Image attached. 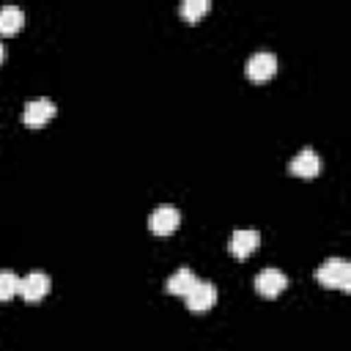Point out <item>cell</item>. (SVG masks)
Listing matches in <instances>:
<instances>
[{
  "instance_id": "cell-13",
  "label": "cell",
  "mask_w": 351,
  "mask_h": 351,
  "mask_svg": "<svg viewBox=\"0 0 351 351\" xmlns=\"http://www.w3.org/2000/svg\"><path fill=\"white\" fill-rule=\"evenodd\" d=\"M19 293V277L11 269H0V302H8Z\"/></svg>"
},
{
  "instance_id": "cell-12",
  "label": "cell",
  "mask_w": 351,
  "mask_h": 351,
  "mask_svg": "<svg viewBox=\"0 0 351 351\" xmlns=\"http://www.w3.org/2000/svg\"><path fill=\"white\" fill-rule=\"evenodd\" d=\"M208 8H211L208 0H184V3L178 5V14H181L186 22H197Z\"/></svg>"
},
{
  "instance_id": "cell-4",
  "label": "cell",
  "mask_w": 351,
  "mask_h": 351,
  "mask_svg": "<svg viewBox=\"0 0 351 351\" xmlns=\"http://www.w3.org/2000/svg\"><path fill=\"white\" fill-rule=\"evenodd\" d=\"M288 288V277H285V271H280V269H261L258 274H255V291L261 293V296H266V299H274L280 291H285Z\"/></svg>"
},
{
  "instance_id": "cell-10",
  "label": "cell",
  "mask_w": 351,
  "mask_h": 351,
  "mask_svg": "<svg viewBox=\"0 0 351 351\" xmlns=\"http://www.w3.org/2000/svg\"><path fill=\"white\" fill-rule=\"evenodd\" d=\"M195 282H197L195 271H192V269H186V266H181L178 271H173V274L167 277L165 291H167V293H176V296H186V293L192 291V285H195Z\"/></svg>"
},
{
  "instance_id": "cell-7",
  "label": "cell",
  "mask_w": 351,
  "mask_h": 351,
  "mask_svg": "<svg viewBox=\"0 0 351 351\" xmlns=\"http://www.w3.org/2000/svg\"><path fill=\"white\" fill-rule=\"evenodd\" d=\"M244 71H247V77H250L252 82H266V80H271L274 71H277V58H274L271 52H255V55L247 60Z\"/></svg>"
},
{
  "instance_id": "cell-9",
  "label": "cell",
  "mask_w": 351,
  "mask_h": 351,
  "mask_svg": "<svg viewBox=\"0 0 351 351\" xmlns=\"http://www.w3.org/2000/svg\"><path fill=\"white\" fill-rule=\"evenodd\" d=\"M288 170H291V176H296V178H315L318 170H321V159H318V154H315L313 148H302V151L291 159Z\"/></svg>"
},
{
  "instance_id": "cell-5",
  "label": "cell",
  "mask_w": 351,
  "mask_h": 351,
  "mask_svg": "<svg viewBox=\"0 0 351 351\" xmlns=\"http://www.w3.org/2000/svg\"><path fill=\"white\" fill-rule=\"evenodd\" d=\"M184 302H186V307H189L192 313H206V310L214 307V302H217V288H214V282L197 280V282L192 285V291L184 296Z\"/></svg>"
},
{
  "instance_id": "cell-3",
  "label": "cell",
  "mask_w": 351,
  "mask_h": 351,
  "mask_svg": "<svg viewBox=\"0 0 351 351\" xmlns=\"http://www.w3.org/2000/svg\"><path fill=\"white\" fill-rule=\"evenodd\" d=\"M52 118H55V101L44 99V96L41 99H30L25 104V110H22V123L30 126V129H38Z\"/></svg>"
},
{
  "instance_id": "cell-14",
  "label": "cell",
  "mask_w": 351,
  "mask_h": 351,
  "mask_svg": "<svg viewBox=\"0 0 351 351\" xmlns=\"http://www.w3.org/2000/svg\"><path fill=\"white\" fill-rule=\"evenodd\" d=\"M3 58H5V47H3V41H0V63H3Z\"/></svg>"
},
{
  "instance_id": "cell-6",
  "label": "cell",
  "mask_w": 351,
  "mask_h": 351,
  "mask_svg": "<svg viewBox=\"0 0 351 351\" xmlns=\"http://www.w3.org/2000/svg\"><path fill=\"white\" fill-rule=\"evenodd\" d=\"M261 244V233L252 230V228H241V230H233L230 233V241H228V250L233 258H250Z\"/></svg>"
},
{
  "instance_id": "cell-11",
  "label": "cell",
  "mask_w": 351,
  "mask_h": 351,
  "mask_svg": "<svg viewBox=\"0 0 351 351\" xmlns=\"http://www.w3.org/2000/svg\"><path fill=\"white\" fill-rule=\"evenodd\" d=\"M25 25V14L19 5H0V36H14Z\"/></svg>"
},
{
  "instance_id": "cell-2",
  "label": "cell",
  "mask_w": 351,
  "mask_h": 351,
  "mask_svg": "<svg viewBox=\"0 0 351 351\" xmlns=\"http://www.w3.org/2000/svg\"><path fill=\"white\" fill-rule=\"evenodd\" d=\"M181 225V211L176 206H159L148 214V230L156 236H170Z\"/></svg>"
},
{
  "instance_id": "cell-1",
  "label": "cell",
  "mask_w": 351,
  "mask_h": 351,
  "mask_svg": "<svg viewBox=\"0 0 351 351\" xmlns=\"http://www.w3.org/2000/svg\"><path fill=\"white\" fill-rule=\"evenodd\" d=\"M315 280L324 288H335V291L348 293L351 291V263L346 258H326L315 269Z\"/></svg>"
},
{
  "instance_id": "cell-8",
  "label": "cell",
  "mask_w": 351,
  "mask_h": 351,
  "mask_svg": "<svg viewBox=\"0 0 351 351\" xmlns=\"http://www.w3.org/2000/svg\"><path fill=\"white\" fill-rule=\"evenodd\" d=\"M49 285H52L49 274H44V271H30V274H25V277L19 280V293H22L25 302H38V299H44V296L49 293Z\"/></svg>"
}]
</instances>
